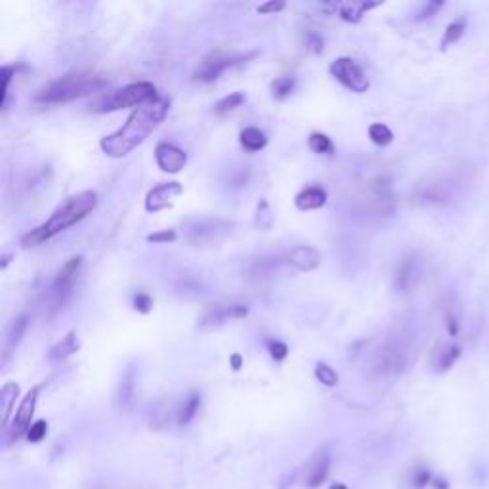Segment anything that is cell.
Masks as SVG:
<instances>
[{
	"label": "cell",
	"instance_id": "13",
	"mask_svg": "<svg viewBox=\"0 0 489 489\" xmlns=\"http://www.w3.org/2000/svg\"><path fill=\"white\" fill-rule=\"evenodd\" d=\"M155 161H157L159 168L163 172L176 174V172H180L183 166L188 165V155H186V151L180 150L174 143L161 141L157 146V150H155Z\"/></svg>",
	"mask_w": 489,
	"mask_h": 489
},
{
	"label": "cell",
	"instance_id": "28",
	"mask_svg": "<svg viewBox=\"0 0 489 489\" xmlns=\"http://www.w3.org/2000/svg\"><path fill=\"white\" fill-rule=\"evenodd\" d=\"M295 84H297V81L292 77H279V79H275L274 83H272V94H274L275 100L289 98L292 90H295Z\"/></svg>",
	"mask_w": 489,
	"mask_h": 489
},
{
	"label": "cell",
	"instance_id": "14",
	"mask_svg": "<svg viewBox=\"0 0 489 489\" xmlns=\"http://www.w3.org/2000/svg\"><path fill=\"white\" fill-rule=\"evenodd\" d=\"M182 193V186L178 182H168V183H161L157 188L148 193L146 197V210L148 212H159L163 208H168L172 205L174 197H178Z\"/></svg>",
	"mask_w": 489,
	"mask_h": 489
},
{
	"label": "cell",
	"instance_id": "21",
	"mask_svg": "<svg viewBox=\"0 0 489 489\" xmlns=\"http://www.w3.org/2000/svg\"><path fill=\"white\" fill-rule=\"evenodd\" d=\"M26 331H27L26 315H23V317H17V319L12 321V325H10L8 329V335H6V342H4V363L8 361L10 354H12L14 348L19 344V340H21L23 335H26Z\"/></svg>",
	"mask_w": 489,
	"mask_h": 489
},
{
	"label": "cell",
	"instance_id": "41",
	"mask_svg": "<svg viewBox=\"0 0 489 489\" xmlns=\"http://www.w3.org/2000/svg\"><path fill=\"white\" fill-rule=\"evenodd\" d=\"M432 480V476H430V472L428 470H421V472L417 474L413 478V481H415V488H424L428 481Z\"/></svg>",
	"mask_w": 489,
	"mask_h": 489
},
{
	"label": "cell",
	"instance_id": "38",
	"mask_svg": "<svg viewBox=\"0 0 489 489\" xmlns=\"http://www.w3.org/2000/svg\"><path fill=\"white\" fill-rule=\"evenodd\" d=\"M258 14H277V12H281V10H285V2H281V0H277V2H266V4H260L258 6Z\"/></svg>",
	"mask_w": 489,
	"mask_h": 489
},
{
	"label": "cell",
	"instance_id": "11",
	"mask_svg": "<svg viewBox=\"0 0 489 489\" xmlns=\"http://www.w3.org/2000/svg\"><path fill=\"white\" fill-rule=\"evenodd\" d=\"M249 314V308L245 304H216L208 310L207 314L201 317L199 327L201 329H212V327H220V325L228 323L232 319H241V317H247Z\"/></svg>",
	"mask_w": 489,
	"mask_h": 489
},
{
	"label": "cell",
	"instance_id": "25",
	"mask_svg": "<svg viewBox=\"0 0 489 489\" xmlns=\"http://www.w3.org/2000/svg\"><path fill=\"white\" fill-rule=\"evenodd\" d=\"M369 138H371L375 146L386 148V146H390V143L394 141V134H392V130H390L386 125L377 123V125L369 126Z\"/></svg>",
	"mask_w": 489,
	"mask_h": 489
},
{
	"label": "cell",
	"instance_id": "17",
	"mask_svg": "<svg viewBox=\"0 0 489 489\" xmlns=\"http://www.w3.org/2000/svg\"><path fill=\"white\" fill-rule=\"evenodd\" d=\"M325 203H327V191L323 188H317V186H312V188L300 191L297 199H295V205L300 210H315V208L323 207Z\"/></svg>",
	"mask_w": 489,
	"mask_h": 489
},
{
	"label": "cell",
	"instance_id": "39",
	"mask_svg": "<svg viewBox=\"0 0 489 489\" xmlns=\"http://www.w3.org/2000/svg\"><path fill=\"white\" fill-rule=\"evenodd\" d=\"M441 6H443V2H428V4H424L423 12H419L417 19H426V17L434 16V14H436V12H438Z\"/></svg>",
	"mask_w": 489,
	"mask_h": 489
},
{
	"label": "cell",
	"instance_id": "27",
	"mask_svg": "<svg viewBox=\"0 0 489 489\" xmlns=\"http://www.w3.org/2000/svg\"><path fill=\"white\" fill-rule=\"evenodd\" d=\"M464 31H466V23L464 19H457L453 23H449L446 33H443V39H441V48H448L451 44H455L463 39Z\"/></svg>",
	"mask_w": 489,
	"mask_h": 489
},
{
	"label": "cell",
	"instance_id": "5",
	"mask_svg": "<svg viewBox=\"0 0 489 489\" xmlns=\"http://www.w3.org/2000/svg\"><path fill=\"white\" fill-rule=\"evenodd\" d=\"M155 98H157L155 86L148 81H140V83L126 84L123 88L100 98L94 103V109L100 113H108V111H119L126 108H140Z\"/></svg>",
	"mask_w": 489,
	"mask_h": 489
},
{
	"label": "cell",
	"instance_id": "12",
	"mask_svg": "<svg viewBox=\"0 0 489 489\" xmlns=\"http://www.w3.org/2000/svg\"><path fill=\"white\" fill-rule=\"evenodd\" d=\"M81 266H83V257L69 258L66 264L61 266V270H59L56 279L52 283V295H54V299L58 300V304L69 297V292L73 289V283H75L77 275H79Z\"/></svg>",
	"mask_w": 489,
	"mask_h": 489
},
{
	"label": "cell",
	"instance_id": "2",
	"mask_svg": "<svg viewBox=\"0 0 489 489\" xmlns=\"http://www.w3.org/2000/svg\"><path fill=\"white\" fill-rule=\"evenodd\" d=\"M96 205H98V195L94 191L77 193L73 197H69L63 205H59L44 224L23 235L21 245L27 249V247H37L44 241L52 239L54 235L66 232L71 226H75L77 222L86 218L96 208Z\"/></svg>",
	"mask_w": 489,
	"mask_h": 489
},
{
	"label": "cell",
	"instance_id": "43",
	"mask_svg": "<svg viewBox=\"0 0 489 489\" xmlns=\"http://www.w3.org/2000/svg\"><path fill=\"white\" fill-rule=\"evenodd\" d=\"M230 365H232L233 371H239L241 367H243V357H241L239 354H233V356L230 357Z\"/></svg>",
	"mask_w": 489,
	"mask_h": 489
},
{
	"label": "cell",
	"instance_id": "16",
	"mask_svg": "<svg viewBox=\"0 0 489 489\" xmlns=\"http://www.w3.org/2000/svg\"><path fill=\"white\" fill-rule=\"evenodd\" d=\"M407 363L406 352L394 344H388L379 352L377 356V367L381 369L382 373H398L401 371Z\"/></svg>",
	"mask_w": 489,
	"mask_h": 489
},
{
	"label": "cell",
	"instance_id": "18",
	"mask_svg": "<svg viewBox=\"0 0 489 489\" xmlns=\"http://www.w3.org/2000/svg\"><path fill=\"white\" fill-rule=\"evenodd\" d=\"M199 406H201L199 392H191V394H188V396L180 401V406L176 407V413H174L176 424H180V426L190 424L191 421H193V417H195L197 411H199Z\"/></svg>",
	"mask_w": 489,
	"mask_h": 489
},
{
	"label": "cell",
	"instance_id": "40",
	"mask_svg": "<svg viewBox=\"0 0 489 489\" xmlns=\"http://www.w3.org/2000/svg\"><path fill=\"white\" fill-rule=\"evenodd\" d=\"M306 46L312 52H315V54H319V52L323 50V41H321V39H319L317 34L310 33V34H308V39H306Z\"/></svg>",
	"mask_w": 489,
	"mask_h": 489
},
{
	"label": "cell",
	"instance_id": "34",
	"mask_svg": "<svg viewBox=\"0 0 489 489\" xmlns=\"http://www.w3.org/2000/svg\"><path fill=\"white\" fill-rule=\"evenodd\" d=\"M134 371L132 369H128V373H126L125 377V382L121 384V399L123 401H130L132 399V386H134Z\"/></svg>",
	"mask_w": 489,
	"mask_h": 489
},
{
	"label": "cell",
	"instance_id": "23",
	"mask_svg": "<svg viewBox=\"0 0 489 489\" xmlns=\"http://www.w3.org/2000/svg\"><path fill=\"white\" fill-rule=\"evenodd\" d=\"M239 141H241V146H243V148H245L247 151H250V153L264 150L266 143H268V140H266V134L262 132V130L255 128V126L245 128V130L239 134Z\"/></svg>",
	"mask_w": 489,
	"mask_h": 489
},
{
	"label": "cell",
	"instance_id": "22",
	"mask_svg": "<svg viewBox=\"0 0 489 489\" xmlns=\"http://www.w3.org/2000/svg\"><path fill=\"white\" fill-rule=\"evenodd\" d=\"M75 352H79V339L73 331L67 332L61 342H58L54 348L50 350V359L52 361H58V359H66V357L73 356Z\"/></svg>",
	"mask_w": 489,
	"mask_h": 489
},
{
	"label": "cell",
	"instance_id": "19",
	"mask_svg": "<svg viewBox=\"0 0 489 489\" xmlns=\"http://www.w3.org/2000/svg\"><path fill=\"white\" fill-rule=\"evenodd\" d=\"M419 281V264L415 258H407L396 272V287L399 290H407Z\"/></svg>",
	"mask_w": 489,
	"mask_h": 489
},
{
	"label": "cell",
	"instance_id": "24",
	"mask_svg": "<svg viewBox=\"0 0 489 489\" xmlns=\"http://www.w3.org/2000/svg\"><path fill=\"white\" fill-rule=\"evenodd\" d=\"M379 6V2H363V4H346V6H342V8L339 10L340 17L344 19V21H352V23H356V21H359L361 17L365 16V12H369V10H373Z\"/></svg>",
	"mask_w": 489,
	"mask_h": 489
},
{
	"label": "cell",
	"instance_id": "26",
	"mask_svg": "<svg viewBox=\"0 0 489 489\" xmlns=\"http://www.w3.org/2000/svg\"><path fill=\"white\" fill-rule=\"evenodd\" d=\"M308 146H310V150L314 151V153H319V155H332V151H335L331 138L321 132L312 134L310 140H308Z\"/></svg>",
	"mask_w": 489,
	"mask_h": 489
},
{
	"label": "cell",
	"instance_id": "7",
	"mask_svg": "<svg viewBox=\"0 0 489 489\" xmlns=\"http://www.w3.org/2000/svg\"><path fill=\"white\" fill-rule=\"evenodd\" d=\"M453 199V183L448 178L434 174L415 188L413 201L419 207H439Z\"/></svg>",
	"mask_w": 489,
	"mask_h": 489
},
{
	"label": "cell",
	"instance_id": "36",
	"mask_svg": "<svg viewBox=\"0 0 489 489\" xmlns=\"http://www.w3.org/2000/svg\"><path fill=\"white\" fill-rule=\"evenodd\" d=\"M274 266L277 268V262L274 260H260V264L252 268V277H264L274 272Z\"/></svg>",
	"mask_w": 489,
	"mask_h": 489
},
{
	"label": "cell",
	"instance_id": "32",
	"mask_svg": "<svg viewBox=\"0 0 489 489\" xmlns=\"http://www.w3.org/2000/svg\"><path fill=\"white\" fill-rule=\"evenodd\" d=\"M268 352L270 356L274 357L275 361H283L287 354H289V346L281 342V340H268Z\"/></svg>",
	"mask_w": 489,
	"mask_h": 489
},
{
	"label": "cell",
	"instance_id": "9",
	"mask_svg": "<svg viewBox=\"0 0 489 489\" xmlns=\"http://www.w3.org/2000/svg\"><path fill=\"white\" fill-rule=\"evenodd\" d=\"M39 392H41V386H34L33 390L27 392V396L21 399V403L17 407L16 415L12 419V424L8 428V436L10 441L14 439H19L21 436H27L29 428L33 426V415H34V407H37V399H39Z\"/></svg>",
	"mask_w": 489,
	"mask_h": 489
},
{
	"label": "cell",
	"instance_id": "8",
	"mask_svg": "<svg viewBox=\"0 0 489 489\" xmlns=\"http://www.w3.org/2000/svg\"><path fill=\"white\" fill-rule=\"evenodd\" d=\"M331 75L342 86H346L348 90L356 92V94H363L369 90V79L365 77L363 69L357 66L354 59L339 58L337 61H332Z\"/></svg>",
	"mask_w": 489,
	"mask_h": 489
},
{
	"label": "cell",
	"instance_id": "33",
	"mask_svg": "<svg viewBox=\"0 0 489 489\" xmlns=\"http://www.w3.org/2000/svg\"><path fill=\"white\" fill-rule=\"evenodd\" d=\"M46 432H48V424H46V421H37V423H33V426L29 428L26 438L29 439L31 443H39L41 439H44Z\"/></svg>",
	"mask_w": 489,
	"mask_h": 489
},
{
	"label": "cell",
	"instance_id": "44",
	"mask_svg": "<svg viewBox=\"0 0 489 489\" xmlns=\"http://www.w3.org/2000/svg\"><path fill=\"white\" fill-rule=\"evenodd\" d=\"M329 489H348V488H346L344 483H332V486Z\"/></svg>",
	"mask_w": 489,
	"mask_h": 489
},
{
	"label": "cell",
	"instance_id": "42",
	"mask_svg": "<svg viewBox=\"0 0 489 489\" xmlns=\"http://www.w3.org/2000/svg\"><path fill=\"white\" fill-rule=\"evenodd\" d=\"M448 331L451 337H457V332H459V321H457L455 315H448Z\"/></svg>",
	"mask_w": 489,
	"mask_h": 489
},
{
	"label": "cell",
	"instance_id": "10",
	"mask_svg": "<svg viewBox=\"0 0 489 489\" xmlns=\"http://www.w3.org/2000/svg\"><path fill=\"white\" fill-rule=\"evenodd\" d=\"M329 468H331V453H329V449H317L314 455L308 459V463L304 464V470H302L304 486L310 489L319 488L325 481V478H327Z\"/></svg>",
	"mask_w": 489,
	"mask_h": 489
},
{
	"label": "cell",
	"instance_id": "30",
	"mask_svg": "<svg viewBox=\"0 0 489 489\" xmlns=\"http://www.w3.org/2000/svg\"><path fill=\"white\" fill-rule=\"evenodd\" d=\"M315 377H317V381L325 384V386H329V388L339 384V373L332 369L331 365L321 363V361L315 365Z\"/></svg>",
	"mask_w": 489,
	"mask_h": 489
},
{
	"label": "cell",
	"instance_id": "15",
	"mask_svg": "<svg viewBox=\"0 0 489 489\" xmlns=\"http://www.w3.org/2000/svg\"><path fill=\"white\" fill-rule=\"evenodd\" d=\"M287 262L300 272H312L321 264V252L310 245H300V247H295L290 250Z\"/></svg>",
	"mask_w": 489,
	"mask_h": 489
},
{
	"label": "cell",
	"instance_id": "6",
	"mask_svg": "<svg viewBox=\"0 0 489 489\" xmlns=\"http://www.w3.org/2000/svg\"><path fill=\"white\" fill-rule=\"evenodd\" d=\"M255 56H257V52H247V54H226L220 50L210 52L208 56L203 58L193 77H195V81H201V83H212L224 73L226 69L239 66Z\"/></svg>",
	"mask_w": 489,
	"mask_h": 489
},
{
	"label": "cell",
	"instance_id": "20",
	"mask_svg": "<svg viewBox=\"0 0 489 489\" xmlns=\"http://www.w3.org/2000/svg\"><path fill=\"white\" fill-rule=\"evenodd\" d=\"M17 394H19V386L16 382H8L4 384L0 390V401H2V428L6 430L10 426V417L14 411V403H16Z\"/></svg>",
	"mask_w": 489,
	"mask_h": 489
},
{
	"label": "cell",
	"instance_id": "35",
	"mask_svg": "<svg viewBox=\"0 0 489 489\" xmlns=\"http://www.w3.org/2000/svg\"><path fill=\"white\" fill-rule=\"evenodd\" d=\"M151 306H153V300H151L150 295H146V292H138L136 295V299H134V308L140 312V314H148L151 310Z\"/></svg>",
	"mask_w": 489,
	"mask_h": 489
},
{
	"label": "cell",
	"instance_id": "29",
	"mask_svg": "<svg viewBox=\"0 0 489 489\" xmlns=\"http://www.w3.org/2000/svg\"><path fill=\"white\" fill-rule=\"evenodd\" d=\"M243 101H245V96H243L241 92H233V94L226 96V98H222V100L216 103L214 113L216 115H226V113H230V111H233L235 108H239Z\"/></svg>",
	"mask_w": 489,
	"mask_h": 489
},
{
	"label": "cell",
	"instance_id": "1",
	"mask_svg": "<svg viewBox=\"0 0 489 489\" xmlns=\"http://www.w3.org/2000/svg\"><path fill=\"white\" fill-rule=\"evenodd\" d=\"M166 113H168V100L165 98H155V100L148 101L146 106L136 108L132 115L128 117L125 126H121L115 134L106 136L100 141L101 151L108 157H126L130 151L143 143L146 138L165 121Z\"/></svg>",
	"mask_w": 489,
	"mask_h": 489
},
{
	"label": "cell",
	"instance_id": "37",
	"mask_svg": "<svg viewBox=\"0 0 489 489\" xmlns=\"http://www.w3.org/2000/svg\"><path fill=\"white\" fill-rule=\"evenodd\" d=\"M174 239H176L174 230H163V232L148 235V241H150V243H172Z\"/></svg>",
	"mask_w": 489,
	"mask_h": 489
},
{
	"label": "cell",
	"instance_id": "31",
	"mask_svg": "<svg viewBox=\"0 0 489 489\" xmlns=\"http://www.w3.org/2000/svg\"><path fill=\"white\" fill-rule=\"evenodd\" d=\"M459 356H461V348H459V346H449V348L441 354V357H439L438 371H448V369H451V367L455 365L457 359H459Z\"/></svg>",
	"mask_w": 489,
	"mask_h": 489
},
{
	"label": "cell",
	"instance_id": "4",
	"mask_svg": "<svg viewBox=\"0 0 489 489\" xmlns=\"http://www.w3.org/2000/svg\"><path fill=\"white\" fill-rule=\"evenodd\" d=\"M183 237L195 247H218L232 233V222L212 216L190 218L183 222Z\"/></svg>",
	"mask_w": 489,
	"mask_h": 489
},
{
	"label": "cell",
	"instance_id": "3",
	"mask_svg": "<svg viewBox=\"0 0 489 489\" xmlns=\"http://www.w3.org/2000/svg\"><path fill=\"white\" fill-rule=\"evenodd\" d=\"M108 84V79L96 71H73L42 86L41 90L37 92L34 100L48 103V106L67 103V101L79 100V98L103 90Z\"/></svg>",
	"mask_w": 489,
	"mask_h": 489
}]
</instances>
